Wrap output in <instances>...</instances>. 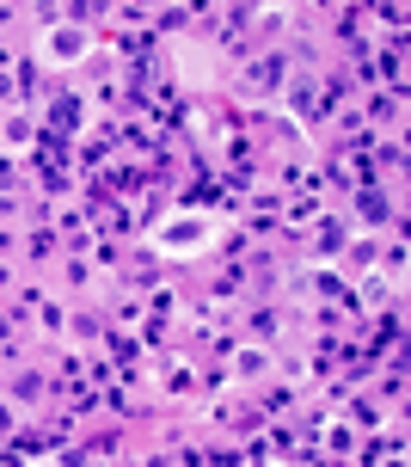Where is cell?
Segmentation results:
<instances>
[{"label":"cell","mask_w":411,"mask_h":467,"mask_svg":"<svg viewBox=\"0 0 411 467\" xmlns=\"http://www.w3.org/2000/svg\"><path fill=\"white\" fill-rule=\"evenodd\" d=\"M160 253H172V258H184V253H209L215 240H221V222L215 215H166L160 228L148 234Z\"/></svg>","instance_id":"1"},{"label":"cell","mask_w":411,"mask_h":467,"mask_svg":"<svg viewBox=\"0 0 411 467\" xmlns=\"http://www.w3.org/2000/svg\"><path fill=\"white\" fill-rule=\"evenodd\" d=\"M80 49H87V31H56V37H49V56H56V62H74Z\"/></svg>","instance_id":"2"}]
</instances>
